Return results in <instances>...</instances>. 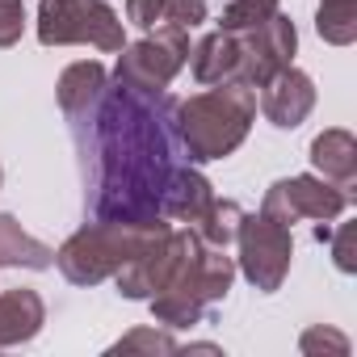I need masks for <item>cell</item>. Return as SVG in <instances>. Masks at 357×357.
<instances>
[{"mask_svg":"<svg viewBox=\"0 0 357 357\" xmlns=\"http://www.w3.org/2000/svg\"><path fill=\"white\" fill-rule=\"evenodd\" d=\"M298 349H303V353H336V357H344V353H349V336H340L336 328L315 324V328H307V332L298 336Z\"/></svg>","mask_w":357,"mask_h":357,"instance_id":"cell-24","label":"cell"},{"mask_svg":"<svg viewBox=\"0 0 357 357\" xmlns=\"http://www.w3.org/2000/svg\"><path fill=\"white\" fill-rule=\"evenodd\" d=\"M240 51H244V84L261 89L269 76H278L282 68L294 63V51H298V30L290 17L273 13L269 22H261L257 30H244L240 34Z\"/></svg>","mask_w":357,"mask_h":357,"instance_id":"cell-9","label":"cell"},{"mask_svg":"<svg viewBox=\"0 0 357 357\" xmlns=\"http://www.w3.org/2000/svg\"><path fill=\"white\" fill-rule=\"evenodd\" d=\"M147 307H151V319L164 324V328H194V324H202V315H206L202 303H194L190 294H176V290L151 294Z\"/></svg>","mask_w":357,"mask_h":357,"instance_id":"cell-19","label":"cell"},{"mask_svg":"<svg viewBox=\"0 0 357 357\" xmlns=\"http://www.w3.org/2000/svg\"><path fill=\"white\" fill-rule=\"evenodd\" d=\"M353 194H344L340 185L324 181L315 172H298V176H282L265 190L261 215H269L282 227H294L298 219H315V223H332L349 211Z\"/></svg>","mask_w":357,"mask_h":357,"instance_id":"cell-7","label":"cell"},{"mask_svg":"<svg viewBox=\"0 0 357 357\" xmlns=\"http://www.w3.org/2000/svg\"><path fill=\"white\" fill-rule=\"evenodd\" d=\"M38 43L43 47H76L89 43L97 51L118 55L126 47L122 17L105 0H43L38 5Z\"/></svg>","mask_w":357,"mask_h":357,"instance_id":"cell-4","label":"cell"},{"mask_svg":"<svg viewBox=\"0 0 357 357\" xmlns=\"http://www.w3.org/2000/svg\"><path fill=\"white\" fill-rule=\"evenodd\" d=\"M105 84H109V76H105V68H101L97 59H80V63H68V68L59 72L55 97H59L63 118H68L76 130L93 118V109H97V101H101Z\"/></svg>","mask_w":357,"mask_h":357,"instance_id":"cell-11","label":"cell"},{"mask_svg":"<svg viewBox=\"0 0 357 357\" xmlns=\"http://www.w3.org/2000/svg\"><path fill=\"white\" fill-rule=\"evenodd\" d=\"M190 63H194V80H198V84H227V80H240V76H244L240 34H231V30H211V34L190 51ZM240 84H244V80H240Z\"/></svg>","mask_w":357,"mask_h":357,"instance_id":"cell-13","label":"cell"},{"mask_svg":"<svg viewBox=\"0 0 357 357\" xmlns=\"http://www.w3.org/2000/svg\"><path fill=\"white\" fill-rule=\"evenodd\" d=\"M55 248L34 240L13 215H0V269H51Z\"/></svg>","mask_w":357,"mask_h":357,"instance_id":"cell-16","label":"cell"},{"mask_svg":"<svg viewBox=\"0 0 357 357\" xmlns=\"http://www.w3.org/2000/svg\"><path fill=\"white\" fill-rule=\"evenodd\" d=\"M215 202V185L194 168V164H176L168 172V181L160 190V215L176 223H198V215Z\"/></svg>","mask_w":357,"mask_h":357,"instance_id":"cell-12","label":"cell"},{"mask_svg":"<svg viewBox=\"0 0 357 357\" xmlns=\"http://www.w3.org/2000/svg\"><path fill=\"white\" fill-rule=\"evenodd\" d=\"M282 0H231L219 17V30H231V34H244V30H257L261 22H269L278 13Z\"/></svg>","mask_w":357,"mask_h":357,"instance_id":"cell-20","label":"cell"},{"mask_svg":"<svg viewBox=\"0 0 357 357\" xmlns=\"http://www.w3.org/2000/svg\"><path fill=\"white\" fill-rule=\"evenodd\" d=\"M47 324V303L30 286H13L0 294V349H17L34 340Z\"/></svg>","mask_w":357,"mask_h":357,"instance_id":"cell-14","label":"cell"},{"mask_svg":"<svg viewBox=\"0 0 357 357\" xmlns=\"http://www.w3.org/2000/svg\"><path fill=\"white\" fill-rule=\"evenodd\" d=\"M315 109V80L307 72H298L294 63L282 68L278 76H269L261 84V114L278 126V130H294L307 122V114Z\"/></svg>","mask_w":357,"mask_h":357,"instance_id":"cell-10","label":"cell"},{"mask_svg":"<svg viewBox=\"0 0 357 357\" xmlns=\"http://www.w3.org/2000/svg\"><path fill=\"white\" fill-rule=\"evenodd\" d=\"M257 122V89L227 80L206 84L190 101H176V139H181L190 164H211L231 155Z\"/></svg>","mask_w":357,"mask_h":357,"instance_id":"cell-2","label":"cell"},{"mask_svg":"<svg viewBox=\"0 0 357 357\" xmlns=\"http://www.w3.org/2000/svg\"><path fill=\"white\" fill-rule=\"evenodd\" d=\"M0 185H5V168H0Z\"/></svg>","mask_w":357,"mask_h":357,"instance_id":"cell-27","label":"cell"},{"mask_svg":"<svg viewBox=\"0 0 357 357\" xmlns=\"http://www.w3.org/2000/svg\"><path fill=\"white\" fill-rule=\"evenodd\" d=\"M185 63H190V30L160 26V30H147L139 43H126L118 51L114 80L155 93V89H168Z\"/></svg>","mask_w":357,"mask_h":357,"instance_id":"cell-5","label":"cell"},{"mask_svg":"<svg viewBox=\"0 0 357 357\" xmlns=\"http://www.w3.org/2000/svg\"><path fill=\"white\" fill-rule=\"evenodd\" d=\"M93 164V215L122 223H151L160 215V190L176 168V97L164 89L105 84L89 118Z\"/></svg>","mask_w":357,"mask_h":357,"instance_id":"cell-1","label":"cell"},{"mask_svg":"<svg viewBox=\"0 0 357 357\" xmlns=\"http://www.w3.org/2000/svg\"><path fill=\"white\" fill-rule=\"evenodd\" d=\"M236 269L261 290V294H273L282 290L286 273H290V261H294V236L290 227L273 223L269 215H244L240 219V231H236Z\"/></svg>","mask_w":357,"mask_h":357,"instance_id":"cell-6","label":"cell"},{"mask_svg":"<svg viewBox=\"0 0 357 357\" xmlns=\"http://www.w3.org/2000/svg\"><path fill=\"white\" fill-rule=\"evenodd\" d=\"M311 164H315V176L340 185L344 194H353V181H357V139L344 130V126H332L324 135L311 139Z\"/></svg>","mask_w":357,"mask_h":357,"instance_id":"cell-15","label":"cell"},{"mask_svg":"<svg viewBox=\"0 0 357 357\" xmlns=\"http://www.w3.org/2000/svg\"><path fill=\"white\" fill-rule=\"evenodd\" d=\"M126 22L139 30H160V0H126Z\"/></svg>","mask_w":357,"mask_h":357,"instance_id":"cell-26","label":"cell"},{"mask_svg":"<svg viewBox=\"0 0 357 357\" xmlns=\"http://www.w3.org/2000/svg\"><path fill=\"white\" fill-rule=\"evenodd\" d=\"M324 244H332V261L340 273H357V223H340L336 231H328Z\"/></svg>","mask_w":357,"mask_h":357,"instance_id":"cell-23","label":"cell"},{"mask_svg":"<svg viewBox=\"0 0 357 357\" xmlns=\"http://www.w3.org/2000/svg\"><path fill=\"white\" fill-rule=\"evenodd\" d=\"M160 231H168L164 219L151 223H122V219H97L84 223L80 231H72L59 248H55V265L72 286H101L105 278H114L139 248H147Z\"/></svg>","mask_w":357,"mask_h":357,"instance_id":"cell-3","label":"cell"},{"mask_svg":"<svg viewBox=\"0 0 357 357\" xmlns=\"http://www.w3.org/2000/svg\"><path fill=\"white\" fill-rule=\"evenodd\" d=\"M206 0H160V26L176 30H198L206 22Z\"/></svg>","mask_w":357,"mask_h":357,"instance_id":"cell-22","label":"cell"},{"mask_svg":"<svg viewBox=\"0 0 357 357\" xmlns=\"http://www.w3.org/2000/svg\"><path fill=\"white\" fill-rule=\"evenodd\" d=\"M315 30L328 47H353L357 43V0H319Z\"/></svg>","mask_w":357,"mask_h":357,"instance_id":"cell-18","label":"cell"},{"mask_svg":"<svg viewBox=\"0 0 357 357\" xmlns=\"http://www.w3.org/2000/svg\"><path fill=\"white\" fill-rule=\"evenodd\" d=\"M240 219H244V206H240V202L215 198V202L198 215V223H190V227H194V236H198L202 244H211V248H231V244H236V231H240Z\"/></svg>","mask_w":357,"mask_h":357,"instance_id":"cell-17","label":"cell"},{"mask_svg":"<svg viewBox=\"0 0 357 357\" xmlns=\"http://www.w3.org/2000/svg\"><path fill=\"white\" fill-rule=\"evenodd\" d=\"M181 344H176V336H168L164 328H130L122 340L109 344V353H176Z\"/></svg>","mask_w":357,"mask_h":357,"instance_id":"cell-21","label":"cell"},{"mask_svg":"<svg viewBox=\"0 0 357 357\" xmlns=\"http://www.w3.org/2000/svg\"><path fill=\"white\" fill-rule=\"evenodd\" d=\"M26 34V0H0V51L17 47Z\"/></svg>","mask_w":357,"mask_h":357,"instance_id":"cell-25","label":"cell"},{"mask_svg":"<svg viewBox=\"0 0 357 357\" xmlns=\"http://www.w3.org/2000/svg\"><path fill=\"white\" fill-rule=\"evenodd\" d=\"M198 248V236H194V227H185V231H160L147 248H139L118 273H114V286H118V294L122 298H135V303H147L151 294H160L168 282H172V273L181 269V261L190 257Z\"/></svg>","mask_w":357,"mask_h":357,"instance_id":"cell-8","label":"cell"}]
</instances>
